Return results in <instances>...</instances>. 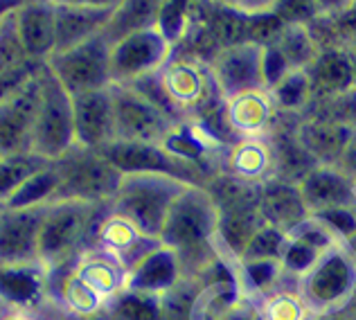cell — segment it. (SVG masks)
I'll return each mask as SVG.
<instances>
[{
  "mask_svg": "<svg viewBox=\"0 0 356 320\" xmlns=\"http://www.w3.org/2000/svg\"><path fill=\"white\" fill-rule=\"evenodd\" d=\"M106 210L108 203L81 199H54L45 203L36 237V257L48 269L52 280L70 271L81 253L92 246L95 228Z\"/></svg>",
  "mask_w": 356,
  "mask_h": 320,
  "instance_id": "1",
  "label": "cell"
},
{
  "mask_svg": "<svg viewBox=\"0 0 356 320\" xmlns=\"http://www.w3.org/2000/svg\"><path fill=\"white\" fill-rule=\"evenodd\" d=\"M185 178L163 172H129L120 174L108 210L134 221L149 237H161V228L172 203L185 187Z\"/></svg>",
  "mask_w": 356,
  "mask_h": 320,
  "instance_id": "2",
  "label": "cell"
},
{
  "mask_svg": "<svg viewBox=\"0 0 356 320\" xmlns=\"http://www.w3.org/2000/svg\"><path fill=\"white\" fill-rule=\"evenodd\" d=\"M36 79H39V90H36L30 152L48 163H54L77 145L72 95L57 81L45 63H41L36 70Z\"/></svg>",
  "mask_w": 356,
  "mask_h": 320,
  "instance_id": "3",
  "label": "cell"
},
{
  "mask_svg": "<svg viewBox=\"0 0 356 320\" xmlns=\"http://www.w3.org/2000/svg\"><path fill=\"white\" fill-rule=\"evenodd\" d=\"M113 104V143H165L174 131L163 106L147 95L138 83H108Z\"/></svg>",
  "mask_w": 356,
  "mask_h": 320,
  "instance_id": "4",
  "label": "cell"
},
{
  "mask_svg": "<svg viewBox=\"0 0 356 320\" xmlns=\"http://www.w3.org/2000/svg\"><path fill=\"white\" fill-rule=\"evenodd\" d=\"M59 176L57 199H81L108 203L113 199L120 172L97 149L74 145L65 156L52 163Z\"/></svg>",
  "mask_w": 356,
  "mask_h": 320,
  "instance_id": "5",
  "label": "cell"
},
{
  "mask_svg": "<svg viewBox=\"0 0 356 320\" xmlns=\"http://www.w3.org/2000/svg\"><path fill=\"white\" fill-rule=\"evenodd\" d=\"M108 54H111V43L99 32L86 41L70 45V48L54 50L45 59V65H48V70L57 77L61 86L74 97L81 95V93H90L108 86L111 83Z\"/></svg>",
  "mask_w": 356,
  "mask_h": 320,
  "instance_id": "6",
  "label": "cell"
},
{
  "mask_svg": "<svg viewBox=\"0 0 356 320\" xmlns=\"http://www.w3.org/2000/svg\"><path fill=\"white\" fill-rule=\"evenodd\" d=\"M174 54V41L161 25L122 36L111 43L108 72L111 83H140L154 77Z\"/></svg>",
  "mask_w": 356,
  "mask_h": 320,
  "instance_id": "7",
  "label": "cell"
},
{
  "mask_svg": "<svg viewBox=\"0 0 356 320\" xmlns=\"http://www.w3.org/2000/svg\"><path fill=\"white\" fill-rule=\"evenodd\" d=\"M266 48L255 41L228 43L210 61L212 83L226 99L248 90H259L266 74Z\"/></svg>",
  "mask_w": 356,
  "mask_h": 320,
  "instance_id": "8",
  "label": "cell"
},
{
  "mask_svg": "<svg viewBox=\"0 0 356 320\" xmlns=\"http://www.w3.org/2000/svg\"><path fill=\"white\" fill-rule=\"evenodd\" d=\"M36 70L18 86L0 95V156L30 152L36 90H39Z\"/></svg>",
  "mask_w": 356,
  "mask_h": 320,
  "instance_id": "9",
  "label": "cell"
},
{
  "mask_svg": "<svg viewBox=\"0 0 356 320\" xmlns=\"http://www.w3.org/2000/svg\"><path fill=\"white\" fill-rule=\"evenodd\" d=\"M214 223V205L208 192L201 187L187 185L185 190L174 199L170 212H167L163 228H161V243L170 248H181L185 243L201 239L205 230H210Z\"/></svg>",
  "mask_w": 356,
  "mask_h": 320,
  "instance_id": "10",
  "label": "cell"
},
{
  "mask_svg": "<svg viewBox=\"0 0 356 320\" xmlns=\"http://www.w3.org/2000/svg\"><path fill=\"white\" fill-rule=\"evenodd\" d=\"M52 294V278L41 262L0 266V305L3 309L39 312Z\"/></svg>",
  "mask_w": 356,
  "mask_h": 320,
  "instance_id": "11",
  "label": "cell"
},
{
  "mask_svg": "<svg viewBox=\"0 0 356 320\" xmlns=\"http://www.w3.org/2000/svg\"><path fill=\"white\" fill-rule=\"evenodd\" d=\"M45 205L0 210V266L39 262L36 237Z\"/></svg>",
  "mask_w": 356,
  "mask_h": 320,
  "instance_id": "12",
  "label": "cell"
},
{
  "mask_svg": "<svg viewBox=\"0 0 356 320\" xmlns=\"http://www.w3.org/2000/svg\"><path fill=\"white\" fill-rule=\"evenodd\" d=\"M158 243H161V239L145 234L127 216H122L113 210H106V214L102 216L95 228V241H92V246L108 253L111 257L118 259L129 271L138 259H143L149 250L156 248Z\"/></svg>",
  "mask_w": 356,
  "mask_h": 320,
  "instance_id": "13",
  "label": "cell"
},
{
  "mask_svg": "<svg viewBox=\"0 0 356 320\" xmlns=\"http://www.w3.org/2000/svg\"><path fill=\"white\" fill-rule=\"evenodd\" d=\"M74 115V140L79 147L104 149L115 140L113 131V104H111L108 86L72 97Z\"/></svg>",
  "mask_w": 356,
  "mask_h": 320,
  "instance_id": "14",
  "label": "cell"
},
{
  "mask_svg": "<svg viewBox=\"0 0 356 320\" xmlns=\"http://www.w3.org/2000/svg\"><path fill=\"white\" fill-rule=\"evenodd\" d=\"M158 77V86H161L167 102H172L176 109H196L203 102L205 93L210 88V70L205 72L201 63L192 59H183V56H170Z\"/></svg>",
  "mask_w": 356,
  "mask_h": 320,
  "instance_id": "15",
  "label": "cell"
},
{
  "mask_svg": "<svg viewBox=\"0 0 356 320\" xmlns=\"http://www.w3.org/2000/svg\"><path fill=\"white\" fill-rule=\"evenodd\" d=\"M18 39L36 65L54 52V5L50 0H21L14 7Z\"/></svg>",
  "mask_w": 356,
  "mask_h": 320,
  "instance_id": "16",
  "label": "cell"
},
{
  "mask_svg": "<svg viewBox=\"0 0 356 320\" xmlns=\"http://www.w3.org/2000/svg\"><path fill=\"white\" fill-rule=\"evenodd\" d=\"M68 273L81 280L99 298H104L108 305L127 289V269L97 246H90L86 253H81Z\"/></svg>",
  "mask_w": 356,
  "mask_h": 320,
  "instance_id": "17",
  "label": "cell"
},
{
  "mask_svg": "<svg viewBox=\"0 0 356 320\" xmlns=\"http://www.w3.org/2000/svg\"><path fill=\"white\" fill-rule=\"evenodd\" d=\"M178 275V259L176 250L158 243L143 259H138L134 266L127 271V289L140 291V294L156 296L161 291L170 289Z\"/></svg>",
  "mask_w": 356,
  "mask_h": 320,
  "instance_id": "18",
  "label": "cell"
},
{
  "mask_svg": "<svg viewBox=\"0 0 356 320\" xmlns=\"http://www.w3.org/2000/svg\"><path fill=\"white\" fill-rule=\"evenodd\" d=\"M113 9L54 5V50L70 48L104 32Z\"/></svg>",
  "mask_w": 356,
  "mask_h": 320,
  "instance_id": "19",
  "label": "cell"
},
{
  "mask_svg": "<svg viewBox=\"0 0 356 320\" xmlns=\"http://www.w3.org/2000/svg\"><path fill=\"white\" fill-rule=\"evenodd\" d=\"M163 3L165 0H120L102 34L108 43H115L127 34L156 27L161 23Z\"/></svg>",
  "mask_w": 356,
  "mask_h": 320,
  "instance_id": "20",
  "label": "cell"
},
{
  "mask_svg": "<svg viewBox=\"0 0 356 320\" xmlns=\"http://www.w3.org/2000/svg\"><path fill=\"white\" fill-rule=\"evenodd\" d=\"M48 165V160L39 158L32 152L0 156V205L5 208L21 192V187Z\"/></svg>",
  "mask_w": 356,
  "mask_h": 320,
  "instance_id": "21",
  "label": "cell"
},
{
  "mask_svg": "<svg viewBox=\"0 0 356 320\" xmlns=\"http://www.w3.org/2000/svg\"><path fill=\"white\" fill-rule=\"evenodd\" d=\"M268 115H270V102L261 90H248L228 99L226 118L230 122V127L246 136H252L259 129H264Z\"/></svg>",
  "mask_w": 356,
  "mask_h": 320,
  "instance_id": "22",
  "label": "cell"
},
{
  "mask_svg": "<svg viewBox=\"0 0 356 320\" xmlns=\"http://www.w3.org/2000/svg\"><path fill=\"white\" fill-rule=\"evenodd\" d=\"M57 190H59V176L50 163L39 174H34L5 208H34V205H45L57 199Z\"/></svg>",
  "mask_w": 356,
  "mask_h": 320,
  "instance_id": "23",
  "label": "cell"
},
{
  "mask_svg": "<svg viewBox=\"0 0 356 320\" xmlns=\"http://www.w3.org/2000/svg\"><path fill=\"white\" fill-rule=\"evenodd\" d=\"M111 314L115 320H158V305L156 298L140 291L124 289L120 296L111 300Z\"/></svg>",
  "mask_w": 356,
  "mask_h": 320,
  "instance_id": "24",
  "label": "cell"
},
{
  "mask_svg": "<svg viewBox=\"0 0 356 320\" xmlns=\"http://www.w3.org/2000/svg\"><path fill=\"white\" fill-rule=\"evenodd\" d=\"M268 165V152L264 145L255 143V140H243L241 145H237L230 152V167L232 172L239 174L241 178L257 176L264 172V167Z\"/></svg>",
  "mask_w": 356,
  "mask_h": 320,
  "instance_id": "25",
  "label": "cell"
},
{
  "mask_svg": "<svg viewBox=\"0 0 356 320\" xmlns=\"http://www.w3.org/2000/svg\"><path fill=\"white\" fill-rule=\"evenodd\" d=\"M36 314H39L43 320H115L113 314H111V309H104V312L92 314V316H74V314H68L65 309H61L57 305V300H54L52 296L45 300L43 307Z\"/></svg>",
  "mask_w": 356,
  "mask_h": 320,
  "instance_id": "26",
  "label": "cell"
},
{
  "mask_svg": "<svg viewBox=\"0 0 356 320\" xmlns=\"http://www.w3.org/2000/svg\"><path fill=\"white\" fill-rule=\"evenodd\" d=\"M280 0H237L235 7L239 14H243L246 18H255V16H266L273 14Z\"/></svg>",
  "mask_w": 356,
  "mask_h": 320,
  "instance_id": "27",
  "label": "cell"
},
{
  "mask_svg": "<svg viewBox=\"0 0 356 320\" xmlns=\"http://www.w3.org/2000/svg\"><path fill=\"white\" fill-rule=\"evenodd\" d=\"M52 5H68V7H92V9H113L120 0H50Z\"/></svg>",
  "mask_w": 356,
  "mask_h": 320,
  "instance_id": "28",
  "label": "cell"
},
{
  "mask_svg": "<svg viewBox=\"0 0 356 320\" xmlns=\"http://www.w3.org/2000/svg\"><path fill=\"white\" fill-rule=\"evenodd\" d=\"M0 320H43L39 314L34 312H21V309H5L0 314Z\"/></svg>",
  "mask_w": 356,
  "mask_h": 320,
  "instance_id": "29",
  "label": "cell"
},
{
  "mask_svg": "<svg viewBox=\"0 0 356 320\" xmlns=\"http://www.w3.org/2000/svg\"><path fill=\"white\" fill-rule=\"evenodd\" d=\"M208 3H212L214 7H235L237 0H208Z\"/></svg>",
  "mask_w": 356,
  "mask_h": 320,
  "instance_id": "30",
  "label": "cell"
},
{
  "mask_svg": "<svg viewBox=\"0 0 356 320\" xmlns=\"http://www.w3.org/2000/svg\"><path fill=\"white\" fill-rule=\"evenodd\" d=\"M21 0H0V14L3 12H7L9 7H14V5H18Z\"/></svg>",
  "mask_w": 356,
  "mask_h": 320,
  "instance_id": "31",
  "label": "cell"
},
{
  "mask_svg": "<svg viewBox=\"0 0 356 320\" xmlns=\"http://www.w3.org/2000/svg\"><path fill=\"white\" fill-rule=\"evenodd\" d=\"M5 312V309H3V305H0V314H3Z\"/></svg>",
  "mask_w": 356,
  "mask_h": 320,
  "instance_id": "32",
  "label": "cell"
},
{
  "mask_svg": "<svg viewBox=\"0 0 356 320\" xmlns=\"http://www.w3.org/2000/svg\"><path fill=\"white\" fill-rule=\"evenodd\" d=\"M0 210H3V205H0Z\"/></svg>",
  "mask_w": 356,
  "mask_h": 320,
  "instance_id": "33",
  "label": "cell"
}]
</instances>
